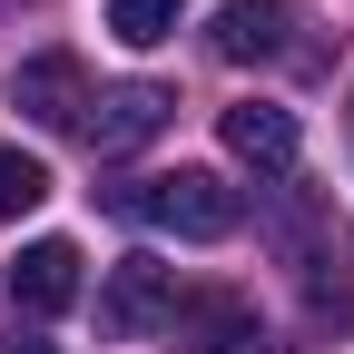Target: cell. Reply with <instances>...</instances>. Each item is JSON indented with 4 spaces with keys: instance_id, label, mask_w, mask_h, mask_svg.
<instances>
[{
    "instance_id": "obj_1",
    "label": "cell",
    "mask_w": 354,
    "mask_h": 354,
    "mask_svg": "<svg viewBox=\"0 0 354 354\" xmlns=\"http://www.w3.org/2000/svg\"><path fill=\"white\" fill-rule=\"evenodd\" d=\"M109 216H128V227H158V236H187V246H216L246 227V197L227 187L216 167H158V177H128V187H109Z\"/></svg>"
},
{
    "instance_id": "obj_2",
    "label": "cell",
    "mask_w": 354,
    "mask_h": 354,
    "mask_svg": "<svg viewBox=\"0 0 354 354\" xmlns=\"http://www.w3.org/2000/svg\"><path fill=\"white\" fill-rule=\"evenodd\" d=\"M167 335H177V354H295V344H276V335L256 325V305H246L236 286H197V295H177Z\"/></svg>"
},
{
    "instance_id": "obj_3",
    "label": "cell",
    "mask_w": 354,
    "mask_h": 354,
    "mask_svg": "<svg viewBox=\"0 0 354 354\" xmlns=\"http://www.w3.org/2000/svg\"><path fill=\"white\" fill-rule=\"evenodd\" d=\"M177 295H187V286H177L167 256H118L109 286H99V325H109V335H158V325L177 315Z\"/></svg>"
},
{
    "instance_id": "obj_4",
    "label": "cell",
    "mask_w": 354,
    "mask_h": 354,
    "mask_svg": "<svg viewBox=\"0 0 354 354\" xmlns=\"http://www.w3.org/2000/svg\"><path fill=\"white\" fill-rule=\"evenodd\" d=\"M167 88L158 79H118V88H99L88 99V118H79V138H88V158H128V148H148L158 128H167Z\"/></svg>"
},
{
    "instance_id": "obj_5",
    "label": "cell",
    "mask_w": 354,
    "mask_h": 354,
    "mask_svg": "<svg viewBox=\"0 0 354 354\" xmlns=\"http://www.w3.org/2000/svg\"><path fill=\"white\" fill-rule=\"evenodd\" d=\"M10 109H20L30 128H79V118H88V69H79L69 50L20 59V69H10Z\"/></svg>"
},
{
    "instance_id": "obj_6",
    "label": "cell",
    "mask_w": 354,
    "mask_h": 354,
    "mask_svg": "<svg viewBox=\"0 0 354 354\" xmlns=\"http://www.w3.org/2000/svg\"><path fill=\"white\" fill-rule=\"evenodd\" d=\"M216 138H227L256 177H276V187H286V177H295V158H305V138H295V109H266V99H236L227 118H216Z\"/></svg>"
},
{
    "instance_id": "obj_7",
    "label": "cell",
    "mask_w": 354,
    "mask_h": 354,
    "mask_svg": "<svg viewBox=\"0 0 354 354\" xmlns=\"http://www.w3.org/2000/svg\"><path fill=\"white\" fill-rule=\"evenodd\" d=\"M10 305H20V315H69V305H79V246H69V236L20 246V266H10Z\"/></svg>"
},
{
    "instance_id": "obj_8",
    "label": "cell",
    "mask_w": 354,
    "mask_h": 354,
    "mask_svg": "<svg viewBox=\"0 0 354 354\" xmlns=\"http://www.w3.org/2000/svg\"><path fill=\"white\" fill-rule=\"evenodd\" d=\"M286 30H295V10H286V0H227V10H216V59H286Z\"/></svg>"
},
{
    "instance_id": "obj_9",
    "label": "cell",
    "mask_w": 354,
    "mask_h": 354,
    "mask_svg": "<svg viewBox=\"0 0 354 354\" xmlns=\"http://www.w3.org/2000/svg\"><path fill=\"white\" fill-rule=\"evenodd\" d=\"M187 10H197V0H109V30L128 39V50H158V39H177Z\"/></svg>"
},
{
    "instance_id": "obj_10",
    "label": "cell",
    "mask_w": 354,
    "mask_h": 354,
    "mask_svg": "<svg viewBox=\"0 0 354 354\" xmlns=\"http://www.w3.org/2000/svg\"><path fill=\"white\" fill-rule=\"evenodd\" d=\"M39 197H50V167H39L30 148H0V227H10V216H30Z\"/></svg>"
},
{
    "instance_id": "obj_11",
    "label": "cell",
    "mask_w": 354,
    "mask_h": 354,
    "mask_svg": "<svg viewBox=\"0 0 354 354\" xmlns=\"http://www.w3.org/2000/svg\"><path fill=\"white\" fill-rule=\"evenodd\" d=\"M0 354H59V344H39V335H10V344H0Z\"/></svg>"
}]
</instances>
